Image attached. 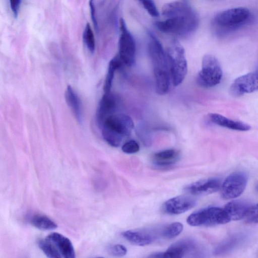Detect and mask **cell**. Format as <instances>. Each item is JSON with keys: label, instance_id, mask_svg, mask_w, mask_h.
Returning <instances> with one entry per match:
<instances>
[{"label": "cell", "instance_id": "cell-22", "mask_svg": "<svg viewBox=\"0 0 258 258\" xmlns=\"http://www.w3.org/2000/svg\"><path fill=\"white\" fill-rule=\"evenodd\" d=\"M123 64L124 63L118 54L109 61L104 84V93L110 92L114 73L116 70L119 69Z\"/></svg>", "mask_w": 258, "mask_h": 258}, {"label": "cell", "instance_id": "cell-1", "mask_svg": "<svg viewBox=\"0 0 258 258\" xmlns=\"http://www.w3.org/2000/svg\"><path fill=\"white\" fill-rule=\"evenodd\" d=\"M149 37L148 49L153 67L156 92L164 95L169 90L170 81L166 53L154 35L150 33Z\"/></svg>", "mask_w": 258, "mask_h": 258}, {"label": "cell", "instance_id": "cell-8", "mask_svg": "<svg viewBox=\"0 0 258 258\" xmlns=\"http://www.w3.org/2000/svg\"><path fill=\"white\" fill-rule=\"evenodd\" d=\"M119 30L118 55L124 64L131 67L135 62L136 44L122 18L119 20Z\"/></svg>", "mask_w": 258, "mask_h": 258}, {"label": "cell", "instance_id": "cell-28", "mask_svg": "<svg viewBox=\"0 0 258 258\" xmlns=\"http://www.w3.org/2000/svg\"><path fill=\"white\" fill-rule=\"evenodd\" d=\"M245 219L248 223H258V203L250 207Z\"/></svg>", "mask_w": 258, "mask_h": 258}, {"label": "cell", "instance_id": "cell-26", "mask_svg": "<svg viewBox=\"0 0 258 258\" xmlns=\"http://www.w3.org/2000/svg\"><path fill=\"white\" fill-rule=\"evenodd\" d=\"M83 38L84 42L90 52L93 53L95 49V39L90 25L87 23L84 29Z\"/></svg>", "mask_w": 258, "mask_h": 258}, {"label": "cell", "instance_id": "cell-25", "mask_svg": "<svg viewBox=\"0 0 258 258\" xmlns=\"http://www.w3.org/2000/svg\"><path fill=\"white\" fill-rule=\"evenodd\" d=\"M183 228L180 222H174L165 227L161 233L162 236L167 238H173L180 234Z\"/></svg>", "mask_w": 258, "mask_h": 258}, {"label": "cell", "instance_id": "cell-29", "mask_svg": "<svg viewBox=\"0 0 258 258\" xmlns=\"http://www.w3.org/2000/svg\"><path fill=\"white\" fill-rule=\"evenodd\" d=\"M143 6L147 12L152 17L159 16V12L153 0H137Z\"/></svg>", "mask_w": 258, "mask_h": 258}, {"label": "cell", "instance_id": "cell-3", "mask_svg": "<svg viewBox=\"0 0 258 258\" xmlns=\"http://www.w3.org/2000/svg\"><path fill=\"white\" fill-rule=\"evenodd\" d=\"M251 13L243 7L229 9L217 14L212 21V28L218 36H224L243 27L249 21Z\"/></svg>", "mask_w": 258, "mask_h": 258}, {"label": "cell", "instance_id": "cell-7", "mask_svg": "<svg viewBox=\"0 0 258 258\" xmlns=\"http://www.w3.org/2000/svg\"><path fill=\"white\" fill-rule=\"evenodd\" d=\"M223 208L209 207L191 214L186 222L190 226H212L224 224L230 222Z\"/></svg>", "mask_w": 258, "mask_h": 258}, {"label": "cell", "instance_id": "cell-15", "mask_svg": "<svg viewBox=\"0 0 258 258\" xmlns=\"http://www.w3.org/2000/svg\"><path fill=\"white\" fill-rule=\"evenodd\" d=\"M46 237L54 244L61 257H75L74 247L68 237L58 232L51 233Z\"/></svg>", "mask_w": 258, "mask_h": 258}, {"label": "cell", "instance_id": "cell-33", "mask_svg": "<svg viewBox=\"0 0 258 258\" xmlns=\"http://www.w3.org/2000/svg\"><path fill=\"white\" fill-rule=\"evenodd\" d=\"M257 189H258V187H257Z\"/></svg>", "mask_w": 258, "mask_h": 258}, {"label": "cell", "instance_id": "cell-20", "mask_svg": "<svg viewBox=\"0 0 258 258\" xmlns=\"http://www.w3.org/2000/svg\"><path fill=\"white\" fill-rule=\"evenodd\" d=\"M194 12V11L188 5L180 2L167 3L162 8V15L167 18L188 15Z\"/></svg>", "mask_w": 258, "mask_h": 258}, {"label": "cell", "instance_id": "cell-21", "mask_svg": "<svg viewBox=\"0 0 258 258\" xmlns=\"http://www.w3.org/2000/svg\"><path fill=\"white\" fill-rule=\"evenodd\" d=\"M178 153L174 149H167L156 153L153 155V162L160 167H166L175 162Z\"/></svg>", "mask_w": 258, "mask_h": 258}, {"label": "cell", "instance_id": "cell-31", "mask_svg": "<svg viewBox=\"0 0 258 258\" xmlns=\"http://www.w3.org/2000/svg\"><path fill=\"white\" fill-rule=\"evenodd\" d=\"M9 1L13 15L17 18L19 14L21 0H9Z\"/></svg>", "mask_w": 258, "mask_h": 258}, {"label": "cell", "instance_id": "cell-10", "mask_svg": "<svg viewBox=\"0 0 258 258\" xmlns=\"http://www.w3.org/2000/svg\"><path fill=\"white\" fill-rule=\"evenodd\" d=\"M258 91V71L237 78L232 83L230 91L235 97Z\"/></svg>", "mask_w": 258, "mask_h": 258}, {"label": "cell", "instance_id": "cell-18", "mask_svg": "<svg viewBox=\"0 0 258 258\" xmlns=\"http://www.w3.org/2000/svg\"><path fill=\"white\" fill-rule=\"evenodd\" d=\"M209 118L213 123L232 130L247 131L250 129V126L247 123L228 118L218 113H211Z\"/></svg>", "mask_w": 258, "mask_h": 258}, {"label": "cell", "instance_id": "cell-2", "mask_svg": "<svg viewBox=\"0 0 258 258\" xmlns=\"http://www.w3.org/2000/svg\"><path fill=\"white\" fill-rule=\"evenodd\" d=\"M99 125L103 138L110 146L118 147L129 137L134 127L132 118L123 113H114L105 118Z\"/></svg>", "mask_w": 258, "mask_h": 258}, {"label": "cell", "instance_id": "cell-30", "mask_svg": "<svg viewBox=\"0 0 258 258\" xmlns=\"http://www.w3.org/2000/svg\"><path fill=\"white\" fill-rule=\"evenodd\" d=\"M121 149L125 153L133 154L139 151L140 146L136 141L131 140L123 144L122 146Z\"/></svg>", "mask_w": 258, "mask_h": 258}, {"label": "cell", "instance_id": "cell-5", "mask_svg": "<svg viewBox=\"0 0 258 258\" xmlns=\"http://www.w3.org/2000/svg\"><path fill=\"white\" fill-rule=\"evenodd\" d=\"M198 24V18L194 12L188 15L172 17L165 21L157 22L156 26L163 33L184 36L194 32Z\"/></svg>", "mask_w": 258, "mask_h": 258}, {"label": "cell", "instance_id": "cell-6", "mask_svg": "<svg viewBox=\"0 0 258 258\" xmlns=\"http://www.w3.org/2000/svg\"><path fill=\"white\" fill-rule=\"evenodd\" d=\"M222 74L221 65L217 58L212 54H206L203 57L202 69L196 81L199 86L210 88L220 83Z\"/></svg>", "mask_w": 258, "mask_h": 258}, {"label": "cell", "instance_id": "cell-14", "mask_svg": "<svg viewBox=\"0 0 258 258\" xmlns=\"http://www.w3.org/2000/svg\"><path fill=\"white\" fill-rule=\"evenodd\" d=\"M117 97L111 92L104 93L96 111V120L99 124L107 116L115 113L118 106Z\"/></svg>", "mask_w": 258, "mask_h": 258}, {"label": "cell", "instance_id": "cell-17", "mask_svg": "<svg viewBox=\"0 0 258 258\" xmlns=\"http://www.w3.org/2000/svg\"><path fill=\"white\" fill-rule=\"evenodd\" d=\"M250 207L246 201L235 200L226 204L223 209L230 221H237L245 218Z\"/></svg>", "mask_w": 258, "mask_h": 258}, {"label": "cell", "instance_id": "cell-16", "mask_svg": "<svg viewBox=\"0 0 258 258\" xmlns=\"http://www.w3.org/2000/svg\"><path fill=\"white\" fill-rule=\"evenodd\" d=\"M122 235L130 243L138 246L149 245L157 238L156 233L148 230H127L122 232Z\"/></svg>", "mask_w": 258, "mask_h": 258}, {"label": "cell", "instance_id": "cell-32", "mask_svg": "<svg viewBox=\"0 0 258 258\" xmlns=\"http://www.w3.org/2000/svg\"><path fill=\"white\" fill-rule=\"evenodd\" d=\"M89 7L90 10V14L91 19L94 24V28L96 30L98 29V24L95 16V7L94 4V0H89Z\"/></svg>", "mask_w": 258, "mask_h": 258}, {"label": "cell", "instance_id": "cell-13", "mask_svg": "<svg viewBox=\"0 0 258 258\" xmlns=\"http://www.w3.org/2000/svg\"><path fill=\"white\" fill-rule=\"evenodd\" d=\"M221 187L220 180L216 178H209L193 182L184 188V190L194 196H203L218 191Z\"/></svg>", "mask_w": 258, "mask_h": 258}, {"label": "cell", "instance_id": "cell-19", "mask_svg": "<svg viewBox=\"0 0 258 258\" xmlns=\"http://www.w3.org/2000/svg\"><path fill=\"white\" fill-rule=\"evenodd\" d=\"M65 98L67 104L72 111L78 122L81 123L83 119L82 103L80 99L70 85L68 86L65 91Z\"/></svg>", "mask_w": 258, "mask_h": 258}, {"label": "cell", "instance_id": "cell-27", "mask_svg": "<svg viewBox=\"0 0 258 258\" xmlns=\"http://www.w3.org/2000/svg\"><path fill=\"white\" fill-rule=\"evenodd\" d=\"M107 250L110 254L116 256H124L127 252L125 247L119 244L109 245L107 247Z\"/></svg>", "mask_w": 258, "mask_h": 258}, {"label": "cell", "instance_id": "cell-23", "mask_svg": "<svg viewBox=\"0 0 258 258\" xmlns=\"http://www.w3.org/2000/svg\"><path fill=\"white\" fill-rule=\"evenodd\" d=\"M30 223L41 230H51L57 227V224L47 216L42 214L33 215L29 219Z\"/></svg>", "mask_w": 258, "mask_h": 258}, {"label": "cell", "instance_id": "cell-4", "mask_svg": "<svg viewBox=\"0 0 258 258\" xmlns=\"http://www.w3.org/2000/svg\"><path fill=\"white\" fill-rule=\"evenodd\" d=\"M170 80L174 86L182 83L187 72L185 50L177 41H173L166 51Z\"/></svg>", "mask_w": 258, "mask_h": 258}, {"label": "cell", "instance_id": "cell-9", "mask_svg": "<svg viewBox=\"0 0 258 258\" xmlns=\"http://www.w3.org/2000/svg\"><path fill=\"white\" fill-rule=\"evenodd\" d=\"M247 177L241 172L233 173L228 175L221 187L222 197L227 200L240 196L246 187Z\"/></svg>", "mask_w": 258, "mask_h": 258}, {"label": "cell", "instance_id": "cell-11", "mask_svg": "<svg viewBox=\"0 0 258 258\" xmlns=\"http://www.w3.org/2000/svg\"><path fill=\"white\" fill-rule=\"evenodd\" d=\"M196 203V200L189 196H179L166 201L163 210L170 215H178L194 207Z\"/></svg>", "mask_w": 258, "mask_h": 258}, {"label": "cell", "instance_id": "cell-12", "mask_svg": "<svg viewBox=\"0 0 258 258\" xmlns=\"http://www.w3.org/2000/svg\"><path fill=\"white\" fill-rule=\"evenodd\" d=\"M196 247L195 243L190 239H182L172 244L165 252H156L149 257L181 258L192 250Z\"/></svg>", "mask_w": 258, "mask_h": 258}, {"label": "cell", "instance_id": "cell-24", "mask_svg": "<svg viewBox=\"0 0 258 258\" xmlns=\"http://www.w3.org/2000/svg\"><path fill=\"white\" fill-rule=\"evenodd\" d=\"M38 245L43 253L48 257L60 258L61 256L54 244L46 237L38 240Z\"/></svg>", "mask_w": 258, "mask_h": 258}]
</instances>
